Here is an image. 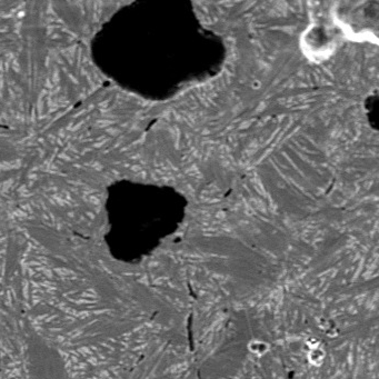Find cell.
<instances>
[{
  "label": "cell",
  "instance_id": "1",
  "mask_svg": "<svg viewBox=\"0 0 379 379\" xmlns=\"http://www.w3.org/2000/svg\"><path fill=\"white\" fill-rule=\"evenodd\" d=\"M307 359L312 366L320 367L326 359V352L322 346L310 348L307 353Z\"/></svg>",
  "mask_w": 379,
  "mask_h": 379
},
{
  "label": "cell",
  "instance_id": "2",
  "mask_svg": "<svg viewBox=\"0 0 379 379\" xmlns=\"http://www.w3.org/2000/svg\"><path fill=\"white\" fill-rule=\"evenodd\" d=\"M248 351L257 357H262L269 352L270 345L261 339H252L248 343Z\"/></svg>",
  "mask_w": 379,
  "mask_h": 379
},
{
  "label": "cell",
  "instance_id": "3",
  "mask_svg": "<svg viewBox=\"0 0 379 379\" xmlns=\"http://www.w3.org/2000/svg\"><path fill=\"white\" fill-rule=\"evenodd\" d=\"M306 345H307L309 349L310 348L318 347V346H322V345H320V340H318L317 338H314V337L307 339V342H306Z\"/></svg>",
  "mask_w": 379,
  "mask_h": 379
}]
</instances>
